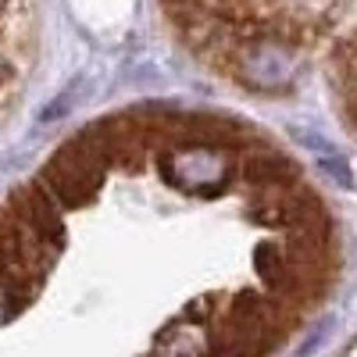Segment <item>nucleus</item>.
Wrapping results in <instances>:
<instances>
[{"mask_svg": "<svg viewBox=\"0 0 357 357\" xmlns=\"http://www.w3.org/2000/svg\"><path fill=\"white\" fill-rule=\"evenodd\" d=\"M29 43V8L25 0H0V114L18 93Z\"/></svg>", "mask_w": 357, "mask_h": 357, "instance_id": "f257e3e1", "label": "nucleus"}]
</instances>
